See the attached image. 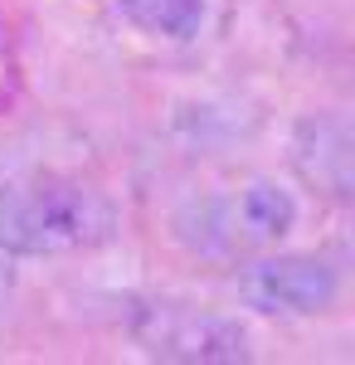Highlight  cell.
I'll list each match as a JSON object with an SVG mask.
<instances>
[{"instance_id":"1","label":"cell","mask_w":355,"mask_h":365,"mask_svg":"<svg viewBox=\"0 0 355 365\" xmlns=\"http://www.w3.org/2000/svg\"><path fill=\"white\" fill-rule=\"evenodd\" d=\"M117 234L112 200L78 175L29 170L0 180V249L15 258H54V253L103 249Z\"/></svg>"},{"instance_id":"2","label":"cell","mask_w":355,"mask_h":365,"mask_svg":"<svg viewBox=\"0 0 355 365\" xmlns=\"http://www.w3.org/2000/svg\"><path fill=\"white\" fill-rule=\"evenodd\" d=\"M297 225V205L277 180H248L244 190L219 200H200L190 215H180V234L205 253H248L287 239Z\"/></svg>"},{"instance_id":"3","label":"cell","mask_w":355,"mask_h":365,"mask_svg":"<svg viewBox=\"0 0 355 365\" xmlns=\"http://www.w3.org/2000/svg\"><path fill=\"white\" fill-rule=\"evenodd\" d=\"M132 341L151 361H180V365H224L248 361V331L239 322L219 317L210 307L190 302H146L132 317Z\"/></svg>"},{"instance_id":"4","label":"cell","mask_w":355,"mask_h":365,"mask_svg":"<svg viewBox=\"0 0 355 365\" xmlns=\"http://www.w3.org/2000/svg\"><path fill=\"white\" fill-rule=\"evenodd\" d=\"M239 292L253 312H268V317H317L336 307L341 278L326 258L277 253V258L248 263L239 273Z\"/></svg>"},{"instance_id":"5","label":"cell","mask_w":355,"mask_h":365,"mask_svg":"<svg viewBox=\"0 0 355 365\" xmlns=\"http://www.w3.org/2000/svg\"><path fill=\"white\" fill-rule=\"evenodd\" d=\"M292 161L302 180L326 200H351V127L341 117H307L292 137Z\"/></svg>"},{"instance_id":"6","label":"cell","mask_w":355,"mask_h":365,"mask_svg":"<svg viewBox=\"0 0 355 365\" xmlns=\"http://www.w3.org/2000/svg\"><path fill=\"white\" fill-rule=\"evenodd\" d=\"M117 5L137 29L161 39H190L205 25V0H117Z\"/></svg>"}]
</instances>
